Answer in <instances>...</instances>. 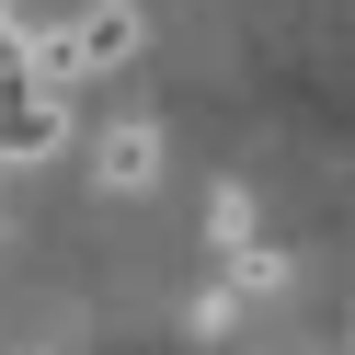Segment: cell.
Returning <instances> with one entry per match:
<instances>
[{
	"instance_id": "cell-3",
	"label": "cell",
	"mask_w": 355,
	"mask_h": 355,
	"mask_svg": "<svg viewBox=\"0 0 355 355\" xmlns=\"http://www.w3.org/2000/svg\"><path fill=\"white\" fill-rule=\"evenodd\" d=\"M92 184L103 195H149V184H161V126H149V115L103 126V138H92Z\"/></svg>"
},
{
	"instance_id": "cell-2",
	"label": "cell",
	"mask_w": 355,
	"mask_h": 355,
	"mask_svg": "<svg viewBox=\"0 0 355 355\" xmlns=\"http://www.w3.org/2000/svg\"><path fill=\"white\" fill-rule=\"evenodd\" d=\"M69 138V92H46V80L0 69V161H46V149Z\"/></svg>"
},
{
	"instance_id": "cell-1",
	"label": "cell",
	"mask_w": 355,
	"mask_h": 355,
	"mask_svg": "<svg viewBox=\"0 0 355 355\" xmlns=\"http://www.w3.org/2000/svg\"><path fill=\"white\" fill-rule=\"evenodd\" d=\"M126 58H138V0H92L69 24L24 35V80H46V92H69V80H92V69H126Z\"/></svg>"
},
{
	"instance_id": "cell-4",
	"label": "cell",
	"mask_w": 355,
	"mask_h": 355,
	"mask_svg": "<svg viewBox=\"0 0 355 355\" xmlns=\"http://www.w3.org/2000/svg\"><path fill=\"white\" fill-rule=\"evenodd\" d=\"M207 241H218V252H241V241H252V195H241V184L207 195Z\"/></svg>"
}]
</instances>
